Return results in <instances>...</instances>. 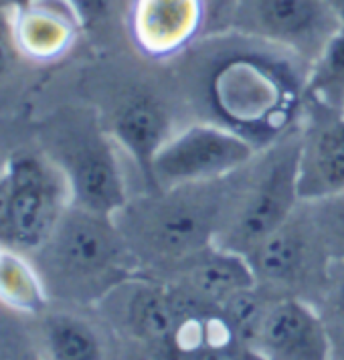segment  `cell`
Returning <instances> with one entry per match:
<instances>
[{
  "instance_id": "6da1fadb",
  "label": "cell",
  "mask_w": 344,
  "mask_h": 360,
  "mask_svg": "<svg viewBox=\"0 0 344 360\" xmlns=\"http://www.w3.org/2000/svg\"><path fill=\"white\" fill-rule=\"evenodd\" d=\"M191 120L217 124L257 150L300 126L310 65L239 31L200 37L170 59Z\"/></svg>"
},
{
  "instance_id": "7a4b0ae2",
  "label": "cell",
  "mask_w": 344,
  "mask_h": 360,
  "mask_svg": "<svg viewBox=\"0 0 344 360\" xmlns=\"http://www.w3.org/2000/svg\"><path fill=\"white\" fill-rule=\"evenodd\" d=\"M233 182L235 172L209 182L132 193L114 219L138 263V274L160 278L217 243L229 213Z\"/></svg>"
},
{
  "instance_id": "3957f363",
  "label": "cell",
  "mask_w": 344,
  "mask_h": 360,
  "mask_svg": "<svg viewBox=\"0 0 344 360\" xmlns=\"http://www.w3.org/2000/svg\"><path fill=\"white\" fill-rule=\"evenodd\" d=\"M34 253L47 292L87 308H96L115 285L138 274V263L114 217L73 202Z\"/></svg>"
},
{
  "instance_id": "277c9868",
  "label": "cell",
  "mask_w": 344,
  "mask_h": 360,
  "mask_svg": "<svg viewBox=\"0 0 344 360\" xmlns=\"http://www.w3.org/2000/svg\"><path fill=\"white\" fill-rule=\"evenodd\" d=\"M300 126L235 170L233 195L217 245L247 255L298 209Z\"/></svg>"
},
{
  "instance_id": "5b68a950",
  "label": "cell",
  "mask_w": 344,
  "mask_h": 360,
  "mask_svg": "<svg viewBox=\"0 0 344 360\" xmlns=\"http://www.w3.org/2000/svg\"><path fill=\"white\" fill-rule=\"evenodd\" d=\"M101 120V117H99ZM193 122L170 61L142 59L134 79L122 85L103 128L134 166L140 191H152V160L164 142Z\"/></svg>"
},
{
  "instance_id": "8992f818",
  "label": "cell",
  "mask_w": 344,
  "mask_h": 360,
  "mask_svg": "<svg viewBox=\"0 0 344 360\" xmlns=\"http://www.w3.org/2000/svg\"><path fill=\"white\" fill-rule=\"evenodd\" d=\"M57 166L69 186L71 202L114 217L130 198L122 150L99 115L75 114L57 134Z\"/></svg>"
},
{
  "instance_id": "52a82bcc",
  "label": "cell",
  "mask_w": 344,
  "mask_h": 360,
  "mask_svg": "<svg viewBox=\"0 0 344 360\" xmlns=\"http://www.w3.org/2000/svg\"><path fill=\"white\" fill-rule=\"evenodd\" d=\"M255 285L272 297H300L314 304L332 257L300 200L294 214L246 255Z\"/></svg>"
},
{
  "instance_id": "ba28073f",
  "label": "cell",
  "mask_w": 344,
  "mask_h": 360,
  "mask_svg": "<svg viewBox=\"0 0 344 360\" xmlns=\"http://www.w3.org/2000/svg\"><path fill=\"white\" fill-rule=\"evenodd\" d=\"M96 310L112 338L142 359H179L181 316L166 283L136 274L106 295Z\"/></svg>"
},
{
  "instance_id": "9c48e42d",
  "label": "cell",
  "mask_w": 344,
  "mask_h": 360,
  "mask_svg": "<svg viewBox=\"0 0 344 360\" xmlns=\"http://www.w3.org/2000/svg\"><path fill=\"white\" fill-rule=\"evenodd\" d=\"M257 148L211 122L193 120L174 131L152 160V191L225 179L246 166Z\"/></svg>"
},
{
  "instance_id": "30bf717a",
  "label": "cell",
  "mask_w": 344,
  "mask_h": 360,
  "mask_svg": "<svg viewBox=\"0 0 344 360\" xmlns=\"http://www.w3.org/2000/svg\"><path fill=\"white\" fill-rule=\"evenodd\" d=\"M343 27L326 0H237L233 31L292 51L308 65Z\"/></svg>"
},
{
  "instance_id": "8fae6325",
  "label": "cell",
  "mask_w": 344,
  "mask_h": 360,
  "mask_svg": "<svg viewBox=\"0 0 344 360\" xmlns=\"http://www.w3.org/2000/svg\"><path fill=\"white\" fill-rule=\"evenodd\" d=\"M6 172L13 188L6 247L37 251L71 202L67 180L57 164L33 154L11 158Z\"/></svg>"
},
{
  "instance_id": "7c38bea8",
  "label": "cell",
  "mask_w": 344,
  "mask_h": 360,
  "mask_svg": "<svg viewBox=\"0 0 344 360\" xmlns=\"http://www.w3.org/2000/svg\"><path fill=\"white\" fill-rule=\"evenodd\" d=\"M156 279L166 283L179 314L221 311L233 295L255 285L246 255L217 243L200 249Z\"/></svg>"
},
{
  "instance_id": "4fadbf2b",
  "label": "cell",
  "mask_w": 344,
  "mask_h": 360,
  "mask_svg": "<svg viewBox=\"0 0 344 360\" xmlns=\"http://www.w3.org/2000/svg\"><path fill=\"white\" fill-rule=\"evenodd\" d=\"M302 200H318L344 193V110L306 98L300 120Z\"/></svg>"
},
{
  "instance_id": "5bb4252c",
  "label": "cell",
  "mask_w": 344,
  "mask_h": 360,
  "mask_svg": "<svg viewBox=\"0 0 344 360\" xmlns=\"http://www.w3.org/2000/svg\"><path fill=\"white\" fill-rule=\"evenodd\" d=\"M203 0H130L128 39L134 51L154 61H170L203 37Z\"/></svg>"
},
{
  "instance_id": "9a60e30c",
  "label": "cell",
  "mask_w": 344,
  "mask_h": 360,
  "mask_svg": "<svg viewBox=\"0 0 344 360\" xmlns=\"http://www.w3.org/2000/svg\"><path fill=\"white\" fill-rule=\"evenodd\" d=\"M253 354L265 360H330V344L316 308L300 297H274Z\"/></svg>"
},
{
  "instance_id": "2e32d148",
  "label": "cell",
  "mask_w": 344,
  "mask_h": 360,
  "mask_svg": "<svg viewBox=\"0 0 344 360\" xmlns=\"http://www.w3.org/2000/svg\"><path fill=\"white\" fill-rule=\"evenodd\" d=\"M11 18L18 53L39 63L61 59L82 33L65 0H23Z\"/></svg>"
},
{
  "instance_id": "e0dca14e",
  "label": "cell",
  "mask_w": 344,
  "mask_h": 360,
  "mask_svg": "<svg viewBox=\"0 0 344 360\" xmlns=\"http://www.w3.org/2000/svg\"><path fill=\"white\" fill-rule=\"evenodd\" d=\"M0 302L25 314H41L49 302L39 269L11 247L0 251Z\"/></svg>"
},
{
  "instance_id": "ac0fdd59",
  "label": "cell",
  "mask_w": 344,
  "mask_h": 360,
  "mask_svg": "<svg viewBox=\"0 0 344 360\" xmlns=\"http://www.w3.org/2000/svg\"><path fill=\"white\" fill-rule=\"evenodd\" d=\"M45 340L57 360H99L106 356L103 336L87 320L73 314L45 318Z\"/></svg>"
},
{
  "instance_id": "d6986e66",
  "label": "cell",
  "mask_w": 344,
  "mask_h": 360,
  "mask_svg": "<svg viewBox=\"0 0 344 360\" xmlns=\"http://www.w3.org/2000/svg\"><path fill=\"white\" fill-rule=\"evenodd\" d=\"M306 98L344 110V29L330 39L310 65Z\"/></svg>"
},
{
  "instance_id": "ffe728a7",
  "label": "cell",
  "mask_w": 344,
  "mask_h": 360,
  "mask_svg": "<svg viewBox=\"0 0 344 360\" xmlns=\"http://www.w3.org/2000/svg\"><path fill=\"white\" fill-rule=\"evenodd\" d=\"M312 306L326 332L330 359L344 360V259H332L326 281Z\"/></svg>"
},
{
  "instance_id": "44dd1931",
  "label": "cell",
  "mask_w": 344,
  "mask_h": 360,
  "mask_svg": "<svg viewBox=\"0 0 344 360\" xmlns=\"http://www.w3.org/2000/svg\"><path fill=\"white\" fill-rule=\"evenodd\" d=\"M77 18L82 33L112 37L115 31L128 33V0H65Z\"/></svg>"
},
{
  "instance_id": "7402d4cb",
  "label": "cell",
  "mask_w": 344,
  "mask_h": 360,
  "mask_svg": "<svg viewBox=\"0 0 344 360\" xmlns=\"http://www.w3.org/2000/svg\"><path fill=\"white\" fill-rule=\"evenodd\" d=\"M332 259H344V193L304 200Z\"/></svg>"
},
{
  "instance_id": "603a6c76",
  "label": "cell",
  "mask_w": 344,
  "mask_h": 360,
  "mask_svg": "<svg viewBox=\"0 0 344 360\" xmlns=\"http://www.w3.org/2000/svg\"><path fill=\"white\" fill-rule=\"evenodd\" d=\"M205 4V29L203 37L233 31V18L237 0H203Z\"/></svg>"
},
{
  "instance_id": "cb8c5ba5",
  "label": "cell",
  "mask_w": 344,
  "mask_h": 360,
  "mask_svg": "<svg viewBox=\"0 0 344 360\" xmlns=\"http://www.w3.org/2000/svg\"><path fill=\"white\" fill-rule=\"evenodd\" d=\"M18 53L13 33L11 8H0V73H4Z\"/></svg>"
},
{
  "instance_id": "d4e9b609",
  "label": "cell",
  "mask_w": 344,
  "mask_h": 360,
  "mask_svg": "<svg viewBox=\"0 0 344 360\" xmlns=\"http://www.w3.org/2000/svg\"><path fill=\"white\" fill-rule=\"evenodd\" d=\"M11 179L6 168L0 172V245H6L8 237V225H11Z\"/></svg>"
},
{
  "instance_id": "484cf974",
  "label": "cell",
  "mask_w": 344,
  "mask_h": 360,
  "mask_svg": "<svg viewBox=\"0 0 344 360\" xmlns=\"http://www.w3.org/2000/svg\"><path fill=\"white\" fill-rule=\"evenodd\" d=\"M328 6L332 8V13L336 15L338 18V22H340V27L344 29V0H326Z\"/></svg>"
},
{
  "instance_id": "4316f807",
  "label": "cell",
  "mask_w": 344,
  "mask_h": 360,
  "mask_svg": "<svg viewBox=\"0 0 344 360\" xmlns=\"http://www.w3.org/2000/svg\"><path fill=\"white\" fill-rule=\"evenodd\" d=\"M18 2H23V0H0V8H13Z\"/></svg>"
},
{
  "instance_id": "83f0119b",
  "label": "cell",
  "mask_w": 344,
  "mask_h": 360,
  "mask_svg": "<svg viewBox=\"0 0 344 360\" xmlns=\"http://www.w3.org/2000/svg\"><path fill=\"white\" fill-rule=\"evenodd\" d=\"M0 251H2V247H0Z\"/></svg>"
},
{
  "instance_id": "f1b7e54d",
  "label": "cell",
  "mask_w": 344,
  "mask_h": 360,
  "mask_svg": "<svg viewBox=\"0 0 344 360\" xmlns=\"http://www.w3.org/2000/svg\"><path fill=\"white\" fill-rule=\"evenodd\" d=\"M128 2H130V0H128Z\"/></svg>"
}]
</instances>
